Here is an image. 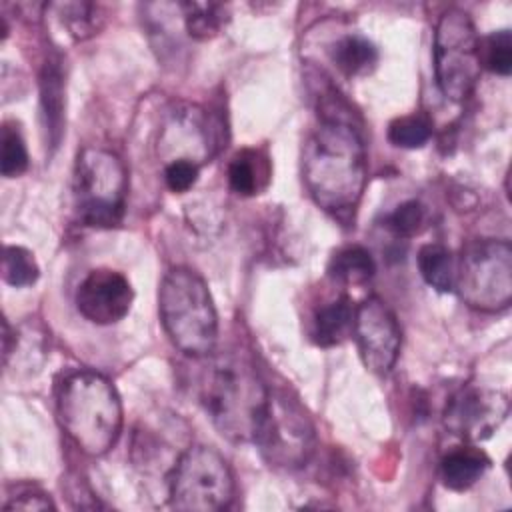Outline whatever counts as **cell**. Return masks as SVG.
<instances>
[{"label": "cell", "mask_w": 512, "mask_h": 512, "mask_svg": "<svg viewBox=\"0 0 512 512\" xmlns=\"http://www.w3.org/2000/svg\"><path fill=\"white\" fill-rule=\"evenodd\" d=\"M302 178L326 212L354 208L366 186V148L344 106L330 98L302 150Z\"/></svg>", "instance_id": "cell-1"}, {"label": "cell", "mask_w": 512, "mask_h": 512, "mask_svg": "<svg viewBox=\"0 0 512 512\" xmlns=\"http://www.w3.org/2000/svg\"><path fill=\"white\" fill-rule=\"evenodd\" d=\"M56 414L68 438L92 458L114 448L124 422L114 384L104 374L88 368L72 370L60 380Z\"/></svg>", "instance_id": "cell-2"}, {"label": "cell", "mask_w": 512, "mask_h": 512, "mask_svg": "<svg viewBox=\"0 0 512 512\" xmlns=\"http://www.w3.org/2000/svg\"><path fill=\"white\" fill-rule=\"evenodd\" d=\"M270 388L256 368L234 354L218 356L204 374L200 400L216 430L236 444L256 440Z\"/></svg>", "instance_id": "cell-3"}, {"label": "cell", "mask_w": 512, "mask_h": 512, "mask_svg": "<svg viewBox=\"0 0 512 512\" xmlns=\"http://www.w3.org/2000/svg\"><path fill=\"white\" fill-rule=\"evenodd\" d=\"M160 322L170 342L192 358H206L218 340V314L204 278L186 266L166 272L158 290Z\"/></svg>", "instance_id": "cell-4"}, {"label": "cell", "mask_w": 512, "mask_h": 512, "mask_svg": "<svg viewBox=\"0 0 512 512\" xmlns=\"http://www.w3.org/2000/svg\"><path fill=\"white\" fill-rule=\"evenodd\" d=\"M72 194L76 216L84 226H118L128 196V174L120 156L98 146L82 148L74 162Z\"/></svg>", "instance_id": "cell-5"}, {"label": "cell", "mask_w": 512, "mask_h": 512, "mask_svg": "<svg viewBox=\"0 0 512 512\" xmlns=\"http://www.w3.org/2000/svg\"><path fill=\"white\" fill-rule=\"evenodd\" d=\"M234 498V476L226 458L212 446L186 448L168 476V500L176 510L218 512Z\"/></svg>", "instance_id": "cell-6"}, {"label": "cell", "mask_w": 512, "mask_h": 512, "mask_svg": "<svg viewBox=\"0 0 512 512\" xmlns=\"http://www.w3.org/2000/svg\"><path fill=\"white\" fill-rule=\"evenodd\" d=\"M434 72L440 92L452 100H466L482 72L480 38L468 12L448 8L434 30Z\"/></svg>", "instance_id": "cell-7"}, {"label": "cell", "mask_w": 512, "mask_h": 512, "mask_svg": "<svg viewBox=\"0 0 512 512\" xmlns=\"http://www.w3.org/2000/svg\"><path fill=\"white\" fill-rule=\"evenodd\" d=\"M474 310L500 312L512 300V246L508 240L480 238L456 260V288Z\"/></svg>", "instance_id": "cell-8"}, {"label": "cell", "mask_w": 512, "mask_h": 512, "mask_svg": "<svg viewBox=\"0 0 512 512\" xmlns=\"http://www.w3.org/2000/svg\"><path fill=\"white\" fill-rule=\"evenodd\" d=\"M254 444L270 464L296 468L306 464L314 450V428L298 402L286 392L270 390Z\"/></svg>", "instance_id": "cell-9"}, {"label": "cell", "mask_w": 512, "mask_h": 512, "mask_svg": "<svg viewBox=\"0 0 512 512\" xmlns=\"http://www.w3.org/2000/svg\"><path fill=\"white\" fill-rule=\"evenodd\" d=\"M352 334L364 366L374 374H388L400 354L402 332L394 312L378 296L364 298L354 308Z\"/></svg>", "instance_id": "cell-10"}, {"label": "cell", "mask_w": 512, "mask_h": 512, "mask_svg": "<svg viewBox=\"0 0 512 512\" xmlns=\"http://www.w3.org/2000/svg\"><path fill=\"white\" fill-rule=\"evenodd\" d=\"M510 412V400L500 390L486 388H462L456 392L446 410V428L468 440H484L506 420Z\"/></svg>", "instance_id": "cell-11"}, {"label": "cell", "mask_w": 512, "mask_h": 512, "mask_svg": "<svg viewBox=\"0 0 512 512\" xmlns=\"http://www.w3.org/2000/svg\"><path fill=\"white\" fill-rule=\"evenodd\" d=\"M134 290L128 278L112 268L90 270L76 290V308L92 324L120 322L132 306Z\"/></svg>", "instance_id": "cell-12"}, {"label": "cell", "mask_w": 512, "mask_h": 512, "mask_svg": "<svg viewBox=\"0 0 512 512\" xmlns=\"http://www.w3.org/2000/svg\"><path fill=\"white\" fill-rule=\"evenodd\" d=\"M210 146L212 128L208 116L196 106L176 110L160 136V154L168 156L166 162L192 160L202 164L210 156Z\"/></svg>", "instance_id": "cell-13"}, {"label": "cell", "mask_w": 512, "mask_h": 512, "mask_svg": "<svg viewBox=\"0 0 512 512\" xmlns=\"http://www.w3.org/2000/svg\"><path fill=\"white\" fill-rule=\"evenodd\" d=\"M40 110L46 134V146L54 154L64 136L66 124V80L62 72V60L50 56L40 70Z\"/></svg>", "instance_id": "cell-14"}, {"label": "cell", "mask_w": 512, "mask_h": 512, "mask_svg": "<svg viewBox=\"0 0 512 512\" xmlns=\"http://www.w3.org/2000/svg\"><path fill=\"white\" fill-rule=\"evenodd\" d=\"M490 468V458L472 446H462L448 452L440 464V478L448 490L464 492L472 488Z\"/></svg>", "instance_id": "cell-15"}, {"label": "cell", "mask_w": 512, "mask_h": 512, "mask_svg": "<svg viewBox=\"0 0 512 512\" xmlns=\"http://www.w3.org/2000/svg\"><path fill=\"white\" fill-rule=\"evenodd\" d=\"M354 324V308L346 296L330 300L322 304L312 316V340L322 346L330 348L344 342L352 334Z\"/></svg>", "instance_id": "cell-16"}, {"label": "cell", "mask_w": 512, "mask_h": 512, "mask_svg": "<svg viewBox=\"0 0 512 512\" xmlns=\"http://www.w3.org/2000/svg\"><path fill=\"white\" fill-rule=\"evenodd\" d=\"M268 158L258 150L244 148L228 164V184L238 196H256L268 182Z\"/></svg>", "instance_id": "cell-17"}, {"label": "cell", "mask_w": 512, "mask_h": 512, "mask_svg": "<svg viewBox=\"0 0 512 512\" xmlns=\"http://www.w3.org/2000/svg\"><path fill=\"white\" fill-rule=\"evenodd\" d=\"M330 58L342 74L352 78L368 74L376 66L378 50L368 38L360 34H346L332 44Z\"/></svg>", "instance_id": "cell-18"}, {"label": "cell", "mask_w": 512, "mask_h": 512, "mask_svg": "<svg viewBox=\"0 0 512 512\" xmlns=\"http://www.w3.org/2000/svg\"><path fill=\"white\" fill-rule=\"evenodd\" d=\"M418 270L428 286L438 292H454L456 288V258L442 244H424L418 250Z\"/></svg>", "instance_id": "cell-19"}, {"label": "cell", "mask_w": 512, "mask_h": 512, "mask_svg": "<svg viewBox=\"0 0 512 512\" xmlns=\"http://www.w3.org/2000/svg\"><path fill=\"white\" fill-rule=\"evenodd\" d=\"M376 272V262L372 254L364 246H344L340 248L328 264V274L336 282L342 284H364L368 282Z\"/></svg>", "instance_id": "cell-20"}, {"label": "cell", "mask_w": 512, "mask_h": 512, "mask_svg": "<svg viewBox=\"0 0 512 512\" xmlns=\"http://www.w3.org/2000/svg\"><path fill=\"white\" fill-rule=\"evenodd\" d=\"M186 32L196 40H208L220 32L226 22V10L222 4L210 2H184L180 4Z\"/></svg>", "instance_id": "cell-21"}, {"label": "cell", "mask_w": 512, "mask_h": 512, "mask_svg": "<svg viewBox=\"0 0 512 512\" xmlns=\"http://www.w3.org/2000/svg\"><path fill=\"white\" fill-rule=\"evenodd\" d=\"M40 276V268L34 254L22 246H4L2 254V278L14 288L32 286Z\"/></svg>", "instance_id": "cell-22"}, {"label": "cell", "mask_w": 512, "mask_h": 512, "mask_svg": "<svg viewBox=\"0 0 512 512\" xmlns=\"http://www.w3.org/2000/svg\"><path fill=\"white\" fill-rule=\"evenodd\" d=\"M2 152H0V172L4 178H16L28 168V150L26 142L14 122L2 124Z\"/></svg>", "instance_id": "cell-23"}, {"label": "cell", "mask_w": 512, "mask_h": 512, "mask_svg": "<svg viewBox=\"0 0 512 512\" xmlns=\"http://www.w3.org/2000/svg\"><path fill=\"white\" fill-rule=\"evenodd\" d=\"M432 136V124L424 114L394 118L388 126V140L398 148H422Z\"/></svg>", "instance_id": "cell-24"}, {"label": "cell", "mask_w": 512, "mask_h": 512, "mask_svg": "<svg viewBox=\"0 0 512 512\" xmlns=\"http://www.w3.org/2000/svg\"><path fill=\"white\" fill-rule=\"evenodd\" d=\"M480 64L494 74L508 76L512 70L510 30H496L480 40Z\"/></svg>", "instance_id": "cell-25"}, {"label": "cell", "mask_w": 512, "mask_h": 512, "mask_svg": "<svg viewBox=\"0 0 512 512\" xmlns=\"http://www.w3.org/2000/svg\"><path fill=\"white\" fill-rule=\"evenodd\" d=\"M56 10H60V20L66 26L68 34L76 40H84L92 34H96V30L100 28L98 20L100 16H96L98 8L94 4H86V2H70V4H54Z\"/></svg>", "instance_id": "cell-26"}, {"label": "cell", "mask_w": 512, "mask_h": 512, "mask_svg": "<svg viewBox=\"0 0 512 512\" xmlns=\"http://www.w3.org/2000/svg\"><path fill=\"white\" fill-rule=\"evenodd\" d=\"M424 206L418 200H406L386 216V228L396 236L408 238L420 232L424 226Z\"/></svg>", "instance_id": "cell-27"}, {"label": "cell", "mask_w": 512, "mask_h": 512, "mask_svg": "<svg viewBox=\"0 0 512 512\" xmlns=\"http://www.w3.org/2000/svg\"><path fill=\"white\" fill-rule=\"evenodd\" d=\"M200 176V164L192 160H172L164 164V182L170 192L184 194L188 192Z\"/></svg>", "instance_id": "cell-28"}, {"label": "cell", "mask_w": 512, "mask_h": 512, "mask_svg": "<svg viewBox=\"0 0 512 512\" xmlns=\"http://www.w3.org/2000/svg\"><path fill=\"white\" fill-rule=\"evenodd\" d=\"M4 510H54L56 504L52 498L38 486L22 484L16 486V492L2 504Z\"/></svg>", "instance_id": "cell-29"}]
</instances>
